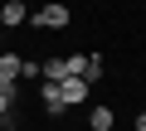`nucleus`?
<instances>
[{"label":"nucleus","instance_id":"obj_6","mask_svg":"<svg viewBox=\"0 0 146 131\" xmlns=\"http://www.w3.org/2000/svg\"><path fill=\"white\" fill-rule=\"evenodd\" d=\"M39 97H44L49 117H63V112H68V107H63V97H58V83H44V88H39Z\"/></svg>","mask_w":146,"mask_h":131},{"label":"nucleus","instance_id":"obj_5","mask_svg":"<svg viewBox=\"0 0 146 131\" xmlns=\"http://www.w3.org/2000/svg\"><path fill=\"white\" fill-rule=\"evenodd\" d=\"M112 121H117V112H112L107 102H98V107L88 112V126H93V131H112Z\"/></svg>","mask_w":146,"mask_h":131},{"label":"nucleus","instance_id":"obj_3","mask_svg":"<svg viewBox=\"0 0 146 131\" xmlns=\"http://www.w3.org/2000/svg\"><path fill=\"white\" fill-rule=\"evenodd\" d=\"M20 24H29V5H0V29H20Z\"/></svg>","mask_w":146,"mask_h":131},{"label":"nucleus","instance_id":"obj_1","mask_svg":"<svg viewBox=\"0 0 146 131\" xmlns=\"http://www.w3.org/2000/svg\"><path fill=\"white\" fill-rule=\"evenodd\" d=\"M68 20H73V10L63 0H44L39 10H29V24H39V29H63Z\"/></svg>","mask_w":146,"mask_h":131},{"label":"nucleus","instance_id":"obj_8","mask_svg":"<svg viewBox=\"0 0 146 131\" xmlns=\"http://www.w3.org/2000/svg\"><path fill=\"white\" fill-rule=\"evenodd\" d=\"M20 78H39V58H20Z\"/></svg>","mask_w":146,"mask_h":131},{"label":"nucleus","instance_id":"obj_11","mask_svg":"<svg viewBox=\"0 0 146 131\" xmlns=\"http://www.w3.org/2000/svg\"><path fill=\"white\" fill-rule=\"evenodd\" d=\"M0 53H5V29H0Z\"/></svg>","mask_w":146,"mask_h":131},{"label":"nucleus","instance_id":"obj_12","mask_svg":"<svg viewBox=\"0 0 146 131\" xmlns=\"http://www.w3.org/2000/svg\"><path fill=\"white\" fill-rule=\"evenodd\" d=\"M0 131H20V126H10V121H5V126H0Z\"/></svg>","mask_w":146,"mask_h":131},{"label":"nucleus","instance_id":"obj_9","mask_svg":"<svg viewBox=\"0 0 146 131\" xmlns=\"http://www.w3.org/2000/svg\"><path fill=\"white\" fill-rule=\"evenodd\" d=\"M10 107H15V92H0V121L10 117Z\"/></svg>","mask_w":146,"mask_h":131},{"label":"nucleus","instance_id":"obj_4","mask_svg":"<svg viewBox=\"0 0 146 131\" xmlns=\"http://www.w3.org/2000/svg\"><path fill=\"white\" fill-rule=\"evenodd\" d=\"M15 78H20V58L0 53V92H15Z\"/></svg>","mask_w":146,"mask_h":131},{"label":"nucleus","instance_id":"obj_7","mask_svg":"<svg viewBox=\"0 0 146 131\" xmlns=\"http://www.w3.org/2000/svg\"><path fill=\"white\" fill-rule=\"evenodd\" d=\"M102 68H107V63H102V53H88V68H83V83L93 88V83L102 78Z\"/></svg>","mask_w":146,"mask_h":131},{"label":"nucleus","instance_id":"obj_2","mask_svg":"<svg viewBox=\"0 0 146 131\" xmlns=\"http://www.w3.org/2000/svg\"><path fill=\"white\" fill-rule=\"evenodd\" d=\"M58 97H63V107H78V102H88V83L83 78H63L58 83Z\"/></svg>","mask_w":146,"mask_h":131},{"label":"nucleus","instance_id":"obj_10","mask_svg":"<svg viewBox=\"0 0 146 131\" xmlns=\"http://www.w3.org/2000/svg\"><path fill=\"white\" fill-rule=\"evenodd\" d=\"M136 131H146V112H141V117H136Z\"/></svg>","mask_w":146,"mask_h":131}]
</instances>
